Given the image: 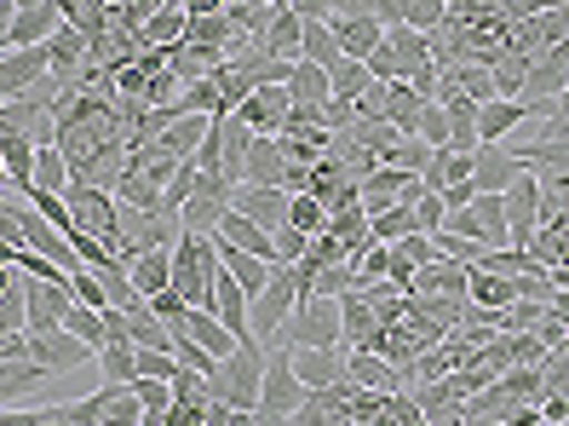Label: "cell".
I'll list each match as a JSON object with an SVG mask.
<instances>
[{
  "label": "cell",
  "mask_w": 569,
  "mask_h": 426,
  "mask_svg": "<svg viewBox=\"0 0 569 426\" xmlns=\"http://www.w3.org/2000/svg\"><path fill=\"white\" fill-rule=\"evenodd\" d=\"M259 380H264V346L248 335L219 357V369L208 380V398L230 404V409H259Z\"/></svg>",
  "instance_id": "1"
},
{
  "label": "cell",
  "mask_w": 569,
  "mask_h": 426,
  "mask_svg": "<svg viewBox=\"0 0 569 426\" xmlns=\"http://www.w3.org/2000/svg\"><path fill=\"white\" fill-rule=\"evenodd\" d=\"M213 277H219V248H213V237L179 231V237H173V294H184V306L208 311V306H213Z\"/></svg>",
  "instance_id": "2"
},
{
  "label": "cell",
  "mask_w": 569,
  "mask_h": 426,
  "mask_svg": "<svg viewBox=\"0 0 569 426\" xmlns=\"http://www.w3.org/2000/svg\"><path fill=\"white\" fill-rule=\"evenodd\" d=\"M277 340L340 351V340H346V329H340V300H328V294H299V306L288 311V323H282Z\"/></svg>",
  "instance_id": "3"
},
{
  "label": "cell",
  "mask_w": 569,
  "mask_h": 426,
  "mask_svg": "<svg viewBox=\"0 0 569 426\" xmlns=\"http://www.w3.org/2000/svg\"><path fill=\"white\" fill-rule=\"evenodd\" d=\"M299 306V283H293V266H277L271 271V283H264L253 300H248V329H253V340L259 346H271L277 335H282V323H288V311Z\"/></svg>",
  "instance_id": "4"
},
{
  "label": "cell",
  "mask_w": 569,
  "mask_h": 426,
  "mask_svg": "<svg viewBox=\"0 0 569 426\" xmlns=\"http://www.w3.org/2000/svg\"><path fill=\"white\" fill-rule=\"evenodd\" d=\"M311 398V386L293 375V346L288 340H271L264 346V380H259V409L271 415H293L299 404Z\"/></svg>",
  "instance_id": "5"
},
{
  "label": "cell",
  "mask_w": 569,
  "mask_h": 426,
  "mask_svg": "<svg viewBox=\"0 0 569 426\" xmlns=\"http://www.w3.org/2000/svg\"><path fill=\"white\" fill-rule=\"evenodd\" d=\"M23 306H29V335H52V329H63V317H70L76 288H70V277H58V283L23 277Z\"/></svg>",
  "instance_id": "6"
},
{
  "label": "cell",
  "mask_w": 569,
  "mask_h": 426,
  "mask_svg": "<svg viewBox=\"0 0 569 426\" xmlns=\"http://www.w3.org/2000/svg\"><path fill=\"white\" fill-rule=\"evenodd\" d=\"M500 202H507V231H512V248H529V237L541 231V174H518L507 190H500Z\"/></svg>",
  "instance_id": "7"
},
{
  "label": "cell",
  "mask_w": 569,
  "mask_h": 426,
  "mask_svg": "<svg viewBox=\"0 0 569 426\" xmlns=\"http://www.w3.org/2000/svg\"><path fill=\"white\" fill-rule=\"evenodd\" d=\"M92 346L81 340V335H70V329H52V335H29V364H41L47 375H76V369H87L92 364Z\"/></svg>",
  "instance_id": "8"
},
{
  "label": "cell",
  "mask_w": 569,
  "mask_h": 426,
  "mask_svg": "<svg viewBox=\"0 0 569 426\" xmlns=\"http://www.w3.org/2000/svg\"><path fill=\"white\" fill-rule=\"evenodd\" d=\"M47 76H52L47 47H12V52H0V105H7V98L36 92Z\"/></svg>",
  "instance_id": "9"
},
{
  "label": "cell",
  "mask_w": 569,
  "mask_h": 426,
  "mask_svg": "<svg viewBox=\"0 0 569 426\" xmlns=\"http://www.w3.org/2000/svg\"><path fill=\"white\" fill-rule=\"evenodd\" d=\"M288 105H293V98H288V81H264V87H259V92H248L230 116L248 121L253 133L277 139V133H282V121H288Z\"/></svg>",
  "instance_id": "10"
},
{
  "label": "cell",
  "mask_w": 569,
  "mask_h": 426,
  "mask_svg": "<svg viewBox=\"0 0 569 426\" xmlns=\"http://www.w3.org/2000/svg\"><path fill=\"white\" fill-rule=\"evenodd\" d=\"M230 208L248 214L259 231H277V225L288 219V190L282 185H237L230 190Z\"/></svg>",
  "instance_id": "11"
},
{
  "label": "cell",
  "mask_w": 569,
  "mask_h": 426,
  "mask_svg": "<svg viewBox=\"0 0 569 426\" xmlns=\"http://www.w3.org/2000/svg\"><path fill=\"white\" fill-rule=\"evenodd\" d=\"M529 116V98H489V105H478V145H507Z\"/></svg>",
  "instance_id": "12"
},
{
  "label": "cell",
  "mask_w": 569,
  "mask_h": 426,
  "mask_svg": "<svg viewBox=\"0 0 569 426\" xmlns=\"http://www.w3.org/2000/svg\"><path fill=\"white\" fill-rule=\"evenodd\" d=\"M518 174H523V168H518L512 145H478V150H472V185H478L483 196H500Z\"/></svg>",
  "instance_id": "13"
},
{
  "label": "cell",
  "mask_w": 569,
  "mask_h": 426,
  "mask_svg": "<svg viewBox=\"0 0 569 426\" xmlns=\"http://www.w3.org/2000/svg\"><path fill=\"white\" fill-rule=\"evenodd\" d=\"M333 23V41H340V58H368L386 41V23L375 12H346V18H328Z\"/></svg>",
  "instance_id": "14"
},
{
  "label": "cell",
  "mask_w": 569,
  "mask_h": 426,
  "mask_svg": "<svg viewBox=\"0 0 569 426\" xmlns=\"http://www.w3.org/2000/svg\"><path fill=\"white\" fill-rule=\"evenodd\" d=\"M299 36H306V18L282 0V7L271 12V23H264V36H259V52L282 58V63H299Z\"/></svg>",
  "instance_id": "15"
},
{
  "label": "cell",
  "mask_w": 569,
  "mask_h": 426,
  "mask_svg": "<svg viewBox=\"0 0 569 426\" xmlns=\"http://www.w3.org/2000/svg\"><path fill=\"white\" fill-rule=\"evenodd\" d=\"M213 133H219V168H224V179L242 185V161H248V145L259 133L248 121H237V116H213Z\"/></svg>",
  "instance_id": "16"
},
{
  "label": "cell",
  "mask_w": 569,
  "mask_h": 426,
  "mask_svg": "<svg viewBox=\"0 0 569 426\" xmlns=\"http://www.w3.org/2000/svg\"><path fill=\"white\" fill-rule=\"evenodd\" d=\"M466 283H472V271L455 266V259H438V266H420L409 294H426V300H466Z\"/></svg>",
  "instance_id": "17"
},
{
  "label": "cell",
  "mask_w": 569,
  "mask_h": 426,
  "mask_svg": "<svg viewBox=\"0 0 569 426\" xmlns=\"http://www.w3.org/2000/svg\"><path fill=\"white\" fill-rule=\"evenodd\" d=\"M219 323H224V329L230 335H237V340H248L253 329H248V294H242V283L237 277H230L224 266H219V277H213V306H208Z\"/></svg>",
  "instance_id": "18"
},
{
  "label": "cell",
  "mask_w": 569,
  "mask_h": 426,
  "mask_svg": "<svg viewBox=\"0 0 569 426\" xmlns=\"http://www.w3.org/2000/svg\"><path fill=\"white\" fill-rule=\"evenodd\" d=\"M293 375L306 380L311 392L346 380V351H328V346H293Z\"/></svg>",
  "instance_id": "19"
},
{
  "label": "cell",
  "mask_w": 569,
  "mask_h": 426,
  "mask_svg": "<svg viewBox=\"0 0 569 426\" xmlns=\"http://www.w3.org/2000/svg\"><path fill=\"white\" fill-rule=\"evenodd\" d=\"M208 127H213V116H173V121H167L161 133L150 139V145H156L161 156H173V161H190V156H196V145L208 139Z\"/></svg>",
  "instance_id": "20"
},
{
  "label": "cell",
  "mask_w": 569,
  "mask_h": 426,
  "mask_svg": "<svg viewBox=\"0 0 569 426\" xmlns=\"http://www.w3.org/2000/svg\"><path fill=\"white\" fill-rule=\"evenodd\" d=\"M63 29V12H58V0H41V7H23L12 18V47H47L52 36Z\"/></svg>",
  "instance_id": "21"
},
{
  "label": "cell",
  "mask_w": 569,
  "mask_h": 426,
  "mask_svg": "<svg viewBox=\"0 0 569 426\" xmlns=\"http://www.w3.org/2000/svg\"><path fill=\"white\" fill-rule=\"evenodd\" d=\"M127 277H132V288H139L144 300L167 294V288H173V248H150L139 259H127Z\"/></svg>",
  "instance_id": "22"
},
{
  "label": "cell",
  "mask_w": 569,
  "mask_h": 426,
  "mask_svg": "<svg viewBox=\"0 0 569 426\" xmlns=\"http://www.w3.org/2000/svg\"><path fill=\"white\" fill-rule=\"evenodd\" d=\"M346 375H351L362 392H397V386H403V375L391 369L386 351H346Z\"/></svg>",
  "instance_id": "23"
},
{
  "label": "cell",
  "mask_w": 569,
  "mask_h": 426,
  "mask_svg": "<svg viewBox=\"0 0 569 426\" xmlns=\"http://www.w3.org/2000/svg\"><path fill=\"white\" fill-rule=\"evenodd\" d=\"M386 41H391V52H397V63H403V81L409 76H420V70H438V52H431V36H420V29H386Z\"/></svg>",
  "instance_id": "24"
},
{
  "label": "cell",
  "mask_w": 569,
  "mask_h": 426,
  "mask_svg": "<svg viewBox=\"0 0 569 426\" xmlns=\"http://www.w3.org/2000/svg\"><path fill=\"white\" fill-rule=\"evenodd\" d=\"M282 174H288L282 145L259 133V139L248 145V161H242V185H282Z\"/></svg>",
  "instance_id": "25"
},
{
  "label": "cell",
  "mask_w": 569,
  "mask_h": 426,
  "mask_svg": "<svg viewBox=\"0 0 569 426\" xmlns=\"http://www.w3.org/2000/svg\"><path fill=\"white\" fill-rule=\"evenodd\" d=\"M420 110H426V98L409 87V81H386V110L380 121H391L403 139H415V127H420Z\"/></svg>",
  "instance_id": "26"
},
{
  "label": "cell",
  "mask_w": 569,
  "mask_h": 426,
  "mask_svg": "<svg viewBox=\"0 0 569 426\" xmlns=\"http://www.w3.org/2000/svg\"><path fill=\"white\" fill-rule=\"evenodd\" d=\"M167 329H184L196 346H202V351H213V357H224L230 346H237V335H230V329H224V323H219L213 311H196V306H190L179 323H167Z\"/></svg>",
  "instance_id": "27"
},
{
  "label": "cell",
  "mask_w": 569,
  "mask_h": 426,
  "mask_svg": "<svg viewBox=\"0 0 569 426\" xmlns=\"http://www.w3.org/2000/svg\"><path fill=\"white\" fill-rule=\"evenodd\" d=\"M98 420L104 426H144V404H139V392L132 386H98Z\"/></svg>",
  "instance_id": "28"
},
{
  "label": "cell",
  "mask_w": 569,
  "mask_h": 426,
  "mask_svg": "<svg viewBox=\"0 0 569 426\" xmlns=\"http://www.w3.org/2000/svg\"><path fill=\"white\" fill-rule=\"evenodd\" d=\"M184 29H190L184 7H161V12H150V18L139 23V47L167 52V47H179V41H184Z\"/></svg>",
  "instance_id": "29"
},
{
  "label": "cell",
  "mask_w": 569,
  "mask_h": 426,
  "mask_svg": "<svg viewBox=\"0 0 569 426\" xmlns=\"http://www.w3.org/2000/svg\"><path fill=\"white\" fill-rule=\"evenodd\" d=\"M0 168H7V185L18 190V196H29L36 190V145L29 139H0Z\"/></svg>",
  "instance_id": "30"
},
{
  "label": "cell",
  "mask_w": 569,
  "mask_h": 426,
  "mask_svg": "<svg viewBox=\"0 0 569 426\" xmlns=\"http://www.w3.org/2000/svg\"><path fill=\"white\" fill-rule=\"evenodd\" d=\"M41 380H52L41 364H29V357H0V409H7L12 398H29Z\"/></svg>",
  "instance_id": "31"
},
{
  "label": "cell",
  "mask_w": 569,
  "mask_h": 426,
  "mask_svg": "<svg viewBox=\"0 0 569 426\" xmlns=\"http://www.w3.org/2000/svg\"><path fill=\"white\" fill-rule=\"evenodd\" d=\"M472 225H478V242L483 248H507L512 242V231H507V202L500 196H472Z\"/></svg>",
  "instance_id": "32"
},
{
  "label": "cell",
  "mask_w": 569,
  "mask_h": 426,
  "mask_svg": "<svg viewBox=\"0 0 569 426\" xmlns=\"http://www.w3.org/2000/svg\"><path fill=\"white\" fill-rule=\"evenodd\" d=\"M288 98H293V105H328V98H333V81H328L322 63H306V58H299L293 70H288Z\"/></svg>",
  "instance_id": "33"
},
{
  "label": "cell",
  "mask_w": 569,
  "mask_h": 426,
  "mask_svg": "<svg viewBox=\"0 0 569 426\" xmlns=\"http://www.w3.org/2000/svg\"><path fill=\"white\" fill-rule=\"evenodd\" d=\"M466 300L483 306V311H507L518 300V283L512 277H495V271H472V283H466Z\"/></svg>",
  "instance_id": "34"
},
{
  "label": "cell",
  "mask_w": 569,
  "mask_h": 426,
  "mask_svg": "<svg viewBox=\"0 0 569 426\" xmlns=\"http://www.w3.org/2000/svg\"><path fill=\"white\" fill-rule=\"evenodd\" d=\"M224 196H190L179 208V231H196V237H219V219H224Z\"/></svg>",
  "instance_id": "35"
},
{
  "label": "cell",
  "mask_w": 569,
  "mask_h": 426,
  "mask_svg": "<svg viewBox=\"0 0 569 426\" xmlns=\"http://www.w3.org/2000/svg\"><path fill=\"white\" fill-rule=\"evenodd\" d=\"M98 271V283H104V294H110V306L116 311H132V306H144V294L132 288V277H127V259H104V266H92Z\"/></svg>",
  "instance_id": "36"
},
{
  "label": "cell",
  "mask_w": 569,
  "mask_h": 426,
  "mask_svg": "<svg viewBox=\"0 0 569 426\" xmlns=\"http://www.w3.org/2000/svg\"><path fill=\"white\" fill-rule=\"evenodd\" d=\"M299 58L322 63V70H333V63H340V41H333V23H328V18H311V23H306V36H299Z\"/></svg>",
  "instance_id": "37"
},
{
  "label": "cell",
  "mask_w": 569,
  "mask_h": 426,
  "mask_svg": "<svg viewBox=\"0 0 569 426\" xmlns=\"http://www.w3.org/2000/svg\"><path fill=\"white\" fill-rule=\"evenodd\" d=\"M368 231H375V242H403V237H415V231H420L415 202H397V208L375 214V219H368Z\"/></svg>",
  "instance_id": "38"
},
{
  "label": "cell",
  "mask_w": 569,
  "mask_h": 426,
  "mask_svg": "<svg viewBox=\"0 0 569 426\" xmlns=\"http://www.w3.org/2000/svg\"><path fill=\"white\" fill-rule=\"evenodd\" d=\"M76 185V174H70V161H63V150L58 145H41L36 150V190H70Z\"/></svg>",
  "instance_id": "39"
},
{
  "label": "cell",
  "mask_w": 569,
  "mask_h": 426,
  "mask_svg": "<svg viewBox=\"0 0 569 426\" xmlns=\"http://www.w3.org/2000/svg\"><path fill=\"white\" fill-rule=\"evenodd\" d=\"M116 202L144 208V214H161V185H156V179H144L139 168H127V174H121V185H116Z\"/></svg>",
  "instance_id": "40"
},
{
  "label": "cell",
  "mask_w": 569,
  "mask_h": 426,
  "mask_svg": "<svg viewBox=\"0 0 569 426\" xmlns=\"http://www.w3.org/2000/svg\"><path fill=\"white\" fill-rule=\"evenodd\" d=\"M98 369H104V380H110V386H132V380H139V351H132V340L98 351Z\"/></svg>",
  "instance_id": "41"
},
{
  "label": "cell",
  "mask_w": 569,
  "mask_h": 426,
  "mask_svg": "<svg viewBox=\"0 0 569 426\" xmlns=\"http://www.w3.org/2000/svg\"><path fill=\"white\" fill-rule=\"evenodd\" d=\"M328 81H333V98H351V105H357L368 87H375V76H368L362 58H340V63L328 70Z\"/></svg>",
  "instance_id": "42"
},
{
  "label": "cell",
  "mask_w": 569,
  "mask_h": 426,
  "mask_svg": "<svg viewBox=\"0 0 569 426\" xmlns=\"http://www.w3.org/2000/svg\"><path fill=\"white\" fill-rule=\"evenodd\" d=\"M288 225H293V231H306V237H322L328 231V208L317 202L311 190H299V196H288Z\"/></svg>",
  "instance_id": "43"
},
{
  "label": "cell",
  "mask_w": 569,
  "mask_h": 426,
  "mask_svg": "<svg viewBox=\"0 0 569 426\" xmlns=\"http://www.w3.org/2000/svg\"><path fill=\"white\" fill-rule=\"evenodd\" d=\"M132 392H139V404H144V426H161L167 420V409H173V386L167 380H132Z\"/></svg>",
  "instance_id": "44"
},
{
  "label": "cell",
  "mask_w": 569,
  "mask_h": 426,
  "mask_svg": "<svg viewBox=\"0 0 569 426\" xmlns=\"http://www.w3.org/2000/svg\"><path fill=\"white\" fill-rule=\"evenodd\" d=\"M63 329L81 335L92 351H104V340H110V335H104V311H92V306H81V300L70 306V317H63Z\"/></svg>",
  "instance_id": "45"
},
{
  "label": "cell",
  "mask_w": 569,
  "mask_h": 426,
  "mask_svg": "<svg viewBox=\"0 0 569 426\" xmlns=\"http://www.w3.org/2000/svg\"><path fill=\"white\" fill-rule=\"evenodd\" d=\"M415 139H426V150H449V110H443V105H426Z\"/></svg>",
  "instance_id": "46"
},
{
  "label": "cell",
  "mask_w": 569,
  "mask_h": 426,
  "mask_svg": "<svg viewBox=\"0 0 569 426\" xmlns=\"http://www.w3.org/2000/svg\"><path fill=\"white\" fill-rule=\"evenodd\" d=\"M70 288H76V300H81V306H92V311H116V306H110V294H104V283H98V271L76 266V271H70Z\"/></svg>",
  "instance_id": "47"
},
{
  "label": "cell",
  "mask_w": 569,
  "mask_h": 426,
  "mask_svg": "<svg viewBox=\"0 0 569 426\" xmlns=\"http://www.w3.org/2000/svg\"><path fill=\"white\" fill-rule=\"evenodd\" d=\"M132 351H139V375L144 380H167V386H173V375H179L173 351H150V346H132Z\"/></svg>",
  "instance_id": "48"
},
{
  "label": "cell",
  "mask_w": 569,
  "mask_h": 426,
  "mask_svg": "<svg viewBox=\"0 0 569 426\" xmlns=\"http://www.w3.org/2000/svg\"><path fill=\"white\" fill-rule=\"evenodd\" d=\"M271 242H277V259H282V266H299V259H306V248H311V237H306V231H293L288 219L271 231Z\"/></svg>",
  "instance_id": "49"
},
{
  "label": "cell",
  "mask_w": 569,
  "mask_h": 426,
  "mask_svg": "<svg viewBox=\"0 0 569 426\" xmlns=\"http://www.w3.org/2000/svg\"><path fill=\"white\" fill-rule=\"evenodd\" d=\"M415 219H420V231H426V237H431V231H443V219H449L443 196H438V190H420V196H415Z\"/></svg>",
  "instance_id": "50"
},
{
  "label": "cell",
  "mask_w": 569,
  "mask_h": 426,
  "mask_svg": "<svg viewBox=\"0 0 569 426\" xmlns=\"http://www.w3.org/2000/svg\"><path fill=\"white\" fill-rule=\"evenodd\" d=\"M362 63H368V76H375V81H403V63H397V52H391V41H380V47H375V52H368Z\"/></svg>",
  "instance_id": "51"
},
{
  "label": "cell",
  "mask_w": 569,
  "mask_h": 426,
  "mask_svg": "<svg viewBox=\"0 0 569 426\" xmlns=\"http://www.w3.org/2000/svg\"><path fill=\"white\" fill-rule=\"evenodd\" d=\"M161 426H208V404H173Z\"/></svg>",
  "instance_id": "52"
},
{
  "label": "cell",
  "mask_w": 569,
  "mask_h": 426,
  "mask_svg": "<svg viewBox=\"0 0 569 426\" xmlns=\"http://www.w3.org/2000/svg\"><path fill=\"white\" fill-rule=\"evenodd\" d=\"M150 311H156L161 323H179L190 306H184V294H173V288H167V294H156V300H150Z\"/></svg>",
  "instance_id": "53"
},
{
  "label": "cell",
  "mask_w": 569,
  "mask_h": 426,
  "mask_svg": "<svg viewBox=\"0 0 569 426\" xmlns=\"http://www.w3.org/2000/svg\"><path fill=\"white\" fill-rule=\"evenodd\" d=\"M438 196H443V208H449V214H460V208H472L478 185H472V179H455V185H449V190H438Z\"/></svg>",
  "instance_id": "54"
},
{
  "label": "cell",
  "mask_w": 569,
  "mask_h": 426,
  "mask_svg": "<svg viewBox=\"0 0 569 426\" xmlns=\"http://www.w3.org/2000/svg\"><path fill=\"white\" fill-rule=\"evenodd\" d=\"M41 420H47V409H12V404L0 409V426H41Z\"/></svg>",
  "instance_id": "55"
},
{
  "label": "cell",
  "mask_w": 569,
  "mask_h": 426,
  "mask_svg": "<svg viewBox=\"0 0 569 426\" xmlns=\"http://www.w3.org/2000/svg\"><path fill=\"white\" fill-rule=\"evenodd\" d=\"M230 12V0H184V18H219Z\"/></svg>",
  "instance_id": "56"
},
{
  "label": "cell",
  "mask_w": 569,
  "mask_h": 426,
  "mask_svg": "<svg viewBox=\"0 0 569 426\" xmlns=\"http://www.w3.org/2000/svg\"><path fill=\"white\" fill-rule=\"evenodd\" d=\"M288 7L306 18V23H311V18H333V0H288Z\"/></svg>",
  "instance_id": "57"
},
{
  "label": "cell",
  "mask_w": 569,
  "mask_h": 426,
  "mask_svg": "<svg viewBox=\"0 0 569 426\" xmlns=\"http://www.w3.org/2000/svg\"><path fill=\"white\" fill-rule=\"evenodd\" d=\"M18 283H23V271H18V266H0V300H7V294H12Z\"/></svg>",
  "instance_id": "58"
},
{
  "label": "cell",
  "mask_w": 569,
  "mask_h": 426,
  "mask_svg": "<svg viewBox=\"0 0 569 426\" xmlns=\"http://www.w3.org/2000/svg\"><path fill=\"white\" fill-rule=\"evenodd\" d=\"M253 426H293L288 415H271V409H253Z\"/></svg>",
  "instance_id": "59"
},
{
  "label": "cell",
  "mask_w": 569,
  "mask_h": 426,
  "mask_svg": "<svg viewBox=\"0 0 569 426\" xmlns=\"http://www.w3.org/2000/svg\"><path fill=\"white\" fill-rule=\"evenodd\" d=\"M87 7V0H58V12H63V23H76V12Z\"/></svg>",
  "instance_id": "60"
},
{
  "label": "cell",
  "mask_w": 569,
  "mask_h": 426,
  "mask_svg": "<svg viewBox=\"0 0 569 426\" xmlns=\"http://www.w3.org/2000/svg\"><path fill=\"white\" fill-rule=\"evenodd\" d=\"M12 7H18V12H23V7H41V0H12Z\"/></svg>",
  "instance_id": "61"
}]
</instances>
